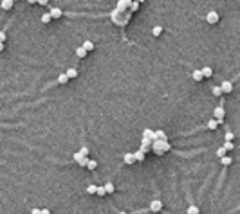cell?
Wrapping results in <instances>:
<instances>
[{
	"mask_svg": "<svg viewBox=\"0 0 240 214\" xmlns=\"http://www.w3.org/2000/svg\"><path fill=\"white\" fill-rule=\"evenodd\" d=\"M150 149H153L157 155H164L166 151H170V142L168 141H155V142H152Z\"/></svg>",
	"mask_w": 240,
	"mask_h": 214,
	"instance_id": "obj_1",
	"label": "cell"
},
{
	"mask_svg": "<svg viewBox=\"0 0 240 214\" xmlns=\"http://www.w3.org/2000/svg\"><path fill=\"white\" fill-rule=\"evenodd\" d=\"M224 108H222V106H217V108H215V112H213V115H215V121L218 122V124H222V121H224Z\"/></svg>",
	"mask_w": 240,
	"mask_h": 214,
	"instance_id": "obj_2",
	"label": "cell"
},
{
	"mask_svg": "<svg viewBox=\"0 0 240 214\" xmlns=\"http://www.w3.org/2000/svg\"><path fill=\"white\" fill-rule=\"evenodd\" d=\"M161 209H163V201L161 200H152V203H150V211L152 212H161Z\"/></svg>",
	"mask_w": 240,
	"mask_h": 214,
	"instance_id": "obj_3",
	"label": "cell"
},
{
	"mask_svg": "<svg viewBox=\"0 0 240 214\" xmlns=\"http://www.w3.org/2000/svg\"><path fill=\"white\" fill-rule=\"evenodd\" d=\"M206 20H208V24H211V25L217 24V22H218V13H217V11H210V13L206 15Z\"/></svg>",
	"mask_w": 240,
	"mask_h": 214,
	"instance_id": "obj_4",
	"label": "cell"
},
{
	"mask_svg": "<svg viewBox=\"0 0 240 214\" xmlns=\"http://www.w3.org/2000/svg\"><path fill=\"white\" fill-rule=\"evenodd\" d=\"M47 13H49L51 18H60L61 15H63V9H60V7H51Z\"/></svg>",
	"mask_w": 240,
	"mask_h": 214,
	"instance_id": "obj_5",
	"label": "cell"
},
{
	"mask_svg": "<svg viewBox=\"0 0 240 214\" xmlns=\"http://www.w3.org/2000/svg\"><path fill=\"white\" fill-rule=\"evenodd\" d=\"M218 88H220V92H222V94H229V92L233 90V83H231V81H224V83H222Z\"/></svg>",
	"mask_w": 240,
	"mask_h": 214,
	"instance_id": "obj_6",
	"label": "cell"
},
{
	"mask_svg": "<svg viewBox=\"0 0 240 214\" xmlns=\"http://www.w3.org/2000/svg\"><path fill=\"white\" fill-rule=\"evenodd\" d=\"M201 74H202V78H211L213 70H211V67H204V69H201Z\"/></svg>",
	"mask_w": 240,
	"mask_h": 214,
	"instance_id": "obj_7",
	"label": "cell"
},
{
	"mask_svg": "<svg viewBox=\"0 0 240 214\" xmlns=\"http://www.w3.org/2000/svg\"><path fill=\"white\" fill-rule=\"evenodd\" d=\"M65 76H67L69 79H72V78H76V76H78V70H76V69H67Z\"/></svg>",
	"mask_w": 240,
	"mask_h": 214,
	"instance_id": "obj_8",
	"label": "cell"
},
{
	"mask_svg": "<svg viewBox=\"0 0 240 214\" xmlns=\"http://www.w3.org/2000/svg\"><path fill=\"white\" fill-rule=\"evenodd\" d=\"M81 47H83V49H85V50L89 52V50H92V49H94V43H92L90 40H85V41H83V45H81Z\"/></svg>",
	"mask_w": 240,
	"mask_h": 214,
	"instance_id": "obj_9",
	"label": "cell"
},
{
	"mask_svg": "<svg viewBox=\"0 0 240 214\" xmlns=\"http://www.w3.org/2000/svg\"><path fill=\"white\" fill-rule=\"evenodd\" d=\"M67 81H69V78L65 76V74H60V76H58V79H56V83H58V85H67Z\"/></svg>",
	"mask_w": 240,
	"mask_h": 214,
	"instance_id": "obj_10",
	"label": "cell"
},
{
	"mask_svg": "<svg viewBox=\"0 0 240 214\" xmlns=\"http://www.w3.org/2000/svg\"><path fill=\"white\" fill-rule=\"evenodd\" d=\"M103 189H105V194H112L116 187H114V184H105V185H103Z\"/></svg>",
	"mask_w": 240,
	"mask_h": 214,
	"instance_id": "obj_11",
	"label": "cell"
},
{
	"mask_svg": "<svg viewBox=\"0 0 240 214\" xmlns=\"http://www.w3.org/2000/svg\"><path fill=\"white\" fill-rule=\"evenodd\" d=\"M125 162H127V164H134L135 162L134 153H125Z\"/></svg>",
	"mask_w": 240,
	"mask_h": 214,
	"instance_id": "obj_12",
	"label": "cell"
},
{
	"mask_svg": "<svg viewBox=\"0 0 240 214\" xmlns=\"http://www.w3.org/2000/svg\"><path fill=\"white\" fill-rule=\"evenodd\" d=\"M191 76H193V79H195V81H202V79H204L199 69H197V70H193V74H191Z\"/></svg>",
	"mask_w": 240,
	"mask_h": 214,
	"instance_id": "obj_13",
	"label": "cell"
},
{
	"mask_svg": "<svg viewBox=\"0 0 240 214\" xmlns=\"http://www.w3.org/2000/svg\"><path fill=\"white\" fill-rule=\"evenodd\" d=\"M2 9H11L13 7V0H2Z\"/></svg>",
	"mask_w": 240,
	"mask_h": 214,
	"instance_id": "obj_14",
	"label": "cell"
},
{
	"mask_svg": "<svg viewBox=\"0 0 240 214\" xmlns=\"http://www.w3.org/2000/svg\"><path fill=\"white\" fill-rule=\"evenodd\" d=\"M76 56H78V58H85V56H87V50L83 49V47H78V49H76Z\"/></svg>",
	"mask_w": 240,
	"mask_h": 214,
	"instance_id": "obj_15",
	"label": "cell"
},
{
	"mask_svg": "<svg viewBox=\"0 0 240 214\" xmlns=\"http://www.w3.org/2000/svg\"><path fill=\"white\" fill-rule=\"evenodd\" d=\"M134 158H135V160H139V162H141V160H144V153L141 151V149H137V151L134 153Z\"/></svg>",
	"mask_w": 240,
	"mask_h": 214,
	"instance_id": "obj_16",
	"label": "cell"
},
{
	"mask_svg": "<svg viewBox=\"0 0 240 214\" xmlns=\"http://www.w3.org/2000/svg\"><path fill=\"white\" fill-rule=\"evenodd\" d=\"M186 214H199V207H197V205H190L188 211H186Z\"/></svg>",
	"mask_w": 240,
	"mask_h": 214,
	"instance_id": "obj_17",
	"label": "cell"
},
{
	"mask_svg": "<svg viewBox=\"0 0 240 214\" xmlns=\"http://www.w3.org/2000/svg\"><path fill=\"white\" fill-rule=\"evenodd\" d=\"M89 160H90L89 157H81V158H80V162H78V164H80L81 167H87V164H89Z\"/></svg>",
	"mask_w": 240,
	"mask_h": 214,
	"instance_id": "obj_18",
	"label": "cell"
},
{
	"mask_svg": "<svg viewBox=\"0 0 240 214\" xmlns=\"http://www.w3.org/2000/svg\"><path fill=\"white\" fill-rule=\"evenodd\" d=\"M96 167H98V162H96V160H89V164H87V169L94 171V169H96Z\"/></svg>",
	"mask_w": 240,
	"mask_h": 214,
	"instance_id": "obj_19",
	"label": "cell"
},
{
	"mask_svg": "<svg viewBox=\"0 0 240 214\" xmlns=\"http://www.w3.org/2000/svg\"><path fill=\"white\" fill-rule=\"evenodd\" d=\"M217 126H218V122H217L215 119H210V121H208V128H210V130H215Z\"/></svg>",
	"mask_w": 240,
	"mask_h": 214,
	"instance_id": "obj_20",
	"label": "cell"
},
{
	"mask_svg": "<svg viewBox=\"0 0 240 214\" xmlns=\"http://www.w3.org/2000/svg\"><path fill=\"white\" fill-rule=\"evenodd\" d=\"M152 33H153V36H159V34L163 33V27H161V25H155V27H153V31H152Z\"/></svg>",
	"mask_w": 240,
	"mask_h": 214,
	"instance_id": "obj_21",
	"label": "cell"
},
{
	"mask_svg": "<svg viewBox=\"0 0 240 214\" xmlns=\"http://www.w3.org/2000/svg\"><path fill=\"white\" fill-rule=\"evenodd\" d=\"M220 162H222V166H229V164H231V157H222Z\"/></svg>",
	"mask_w": 240,
	"mask_h": 214,
	"instance_id": "obj_22",
	"label": "cell"
},
{
	"mask_svg": "<svg viewBox=\"0 0 240 214\" xmlns=\"http://www.w3.org/2000/svg\"><path fill=\"white\" fill-rule=\"evenodd\" d=\"M42 22H44V24H49V22H51L49 13H44V15H42Z\"/></svg>",
	"mask_w": 240,
	"mask_h": 214,
	"instance_id": "obj_23",
	"label": "cell"
},
{
	"mask_svg": "<svg viewBox=\"0 0 240 214\" xmlns=\"http://www.w3.org/2000/svg\"><path fill=\"white\" fill-rule=\"evenodd\" d=\"M96 187H98V185H94V184H90V185L87 187V192H89V194H94V192H96Z\"/></svg>",
	"mask_w": 240,
	"mask_h": 214,
	"instance_id": "obj_24",
	"label": "cell"
},
{
	"mask_svg": "<svg viewBox=\"0 0 240 214\" xmlns=\"http://www.w3.org/2000/svg\"><path fill=\"white\" fill-rule=\"evenodd\" d=\"M130 6V2H123V0H119V2H118V7L119 9H123V7H128Z\"/></svg>",
	"mask_w": 240,
	"mask_h": 214,
	"instance_id": "obj_25",
	"label": "cell"
},
{
	"mask_svg": "<svg viewBox=\"0 0 240 214\" xmlns=\"http://www.w3.org/2000/svg\"><path fill=\"white\" fill-rule=\"evenodd\" d=\"M96 194L98 196H105V189H103V187H96Z\"/></svg>",
	"mask_w": 240,
	"mask_h": 214,
	"instance_id": "obj_26",
	"label": "cell"
},
{
	"mask_svg": "<svg viewBox=\"0 0 240 214\" xmlns=\"http://www.w3.org/2000/svg\"><path fill=\"white\" fill-rule=\"evenodd\" d=\"M226 151H229V149H233V142H224V146H222Z\"/></svg>",
	"mask_w": 240,
	"mask_h": 214,
	"instance_id": "obj_27",
	"label": "cell"
},
{
	"mask_svg": "<svg viewBox=\"0 0 240 214\" xmlns=\"http://www.w3.org/2000/svg\"><path fill=\"white\" fill-rule=\"evenodd\" d=\"M78 153H80L81 157H87V155H89V149H87V148H81L80 151H78Z\"/></svg>",
	"mask_w": 240,
	"mask_h": 214,
	"instance_id": "obj_28",
	"label": "cell"
},
{
	"mask_svg": "<svg viewBox=\"0 0 240 214\" xmlns=\"http://www.w3.org/2000/svg\"><path fill=\"white\" fill-rule=\"evenodd\" d=\"M231 141H233V133L227 131V133H226V142H231Z\"/></svg>",
	"mask_w": 240,
	"mask_h": 214,
	"instance_id": "obj_29",
	"label": "cell"
},
{
	"mask_svg": "<svg viewBox=\"0 0 240 214\" xmlns=\"http://www.w3.org/2000/svg\"><path fill=\"white\" fill-rule=\"evenodd\" d=\"M217 155L220 157V158H222V157H226V149H224V148H220V149H218V151H217Z\"/></svg>",
	"mask_w": 240,
	"mask_h": 214,
	"instance_id": "obj_30",
	"label": "cell"
},
{
	"mask_svg": "<svg viewBox=\"0 0 240 214\" xmlns=\"http://www.w3.org/2000/svg\"><path fill=\"white\" fill-rule=\"evenodd\" d=\"M130 7H132V11H135L139 7V2H130Z\"/></svg>",
	"mask_w": 240,
	"mask_h": 214,
	"instance_id": "obj_31",
	"label": "cell"
},
{
	"mask_svg": "<svg viewBox=\"0 0 240 214\" xmlns=\"http://www.w3.org/2000/svg\"><path fill=\"white\" fill-rule=\"evenodd\" d=\"M213 94H215V95H220L222 92H220V88H218V87H213Z\"/></svg>",
	"mask_w": 240,
	"mask_h": 214,
	"instance_id": "obj_32",
	"label": "cell"
},
{
	"mask_svg": "<svg viewBox=\"0 0 240 214\" xmlns=\"http://www.w3.org/2000/svg\"><path fill=\"white\" fill-rule=\"evenodd\" d=\"M6 38H7V36H6V33H0V43H4V41H6Z\"/></svg>",
	"mask_w": 240,
	"mask_h": 214,
	"instance_id": "obj_33",
	"label": "cell"
},
{
	"mask_svg": "<svg viewBox=\"0 0 240 214\" xmlns=\"http://www.w3.org/2000/svg\"><path fill=\"white\" fill-rule=\"evenodd\" d=\"M80 158H81V155H80V153H74V162H80Z\"/></svg>",
	"mask_w": 240,
	"mask_h": 214,
	"instance_id": "obj_34",
	"label": "cell"
},
{
	"mask_svg": "<svg viewBox=\"0 0 240 214\" xmlns=\"http://www.w3.org/2000/svg\"><path fill=\"white\" fill-rule=\"evenodd\" d=\"M40 214H51L49 209H40Z\"/></svg>",
	"mask_w": 240,
	"mask_h": 214,
	"instance_id": "obj_35",
	"label": "cell"
},
{
	"mask_svg": "<svg viewBox=\"0 0 240 214\" xmlns=\"http://www.w3.org/2000/svg\"><path fill=\"white\" fill-rule=\"evenodd\" d=\"M31 214H40V209H31Z\"/></svg>",
	"mask_w": 240,
	"mask_h": 214,
	"instance_id": "obj_36",
	"label": "cell"
},
{
	"mask_svg": "<svg viewBox=\"0 0 240 214\" xmlns=\"http://www.w3.org/2000/svg\"><path fill=\"white\" fill-rule=\"evenodd\" d=\"M4 50V43H0V52H2Z\"/></svg>",
	"mask_w": 240,
	"mask_h": 214,
	"instance_id": "obj_37",
	"label": "cell"
},
{
	"mask_svg": "<svg viewBox=\"0 0 240 214\" xmlns=\"http://www.w3.org/2000/svg\"><path fill=\"white\" fill-rule=\"evenodd\" d=\"M119 214H127V212H119Z\"/></svg>",
	"mask_w": 240,
	"mask_h": 214,
	"instance_id": "obj_38",
	"label": "cell"
}]
</instances>
